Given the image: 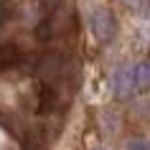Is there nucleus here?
Masks as SVG:
<instances>
[{
  "mask_svg": "<svg viewBox=\"0 0 150 150\" xmlns=\"http://www.w3.org/2000/svg\"><path fill=\"white\" fill-rule=\"evenodd\" d=\"M132 71V87H145L150 81V64H137V66H130Z\"/></svg>",
  "mask_w": 150,
  "mask_h": 150,
  "instance_id": "f257e3e1",
  "label": "nucleus"
},
{
  "mask_svg": "<svg viewBox=\"0 0 150 150\" xmlns=\"http://www.w3.org/2000/svg\"><path fill=\"white\" fill-rule=\"evenodd\" d=\"M18 59H21V54H18V46H13V43L0 46V69H3V66H13Z\"/></svg>",
  "mask_w": 150,
  "mask_h": 150,
  "instance_id": "f03ea898",
  "label": "nucleus"
},
{
  "mask_svg": "<svg viewBox=\"0 0 150 150\" xmlns=\"http://www.w3.org/2000/svg\"><path fill=\"white\" fill-rule=\"evenodd\" d=\"M127 150H150V140H142V137L130 140L127 142Z\"/></svg>",
  "mask_w": 150,
  "mask_h": 150,
  "instance_id": "7ed1b4c3",
  "label": "nucleus"
}]
</instances>
